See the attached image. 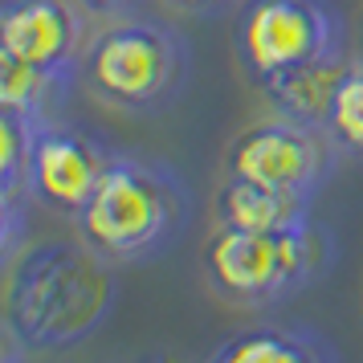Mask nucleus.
<instances>
[{
	"label": "nucleus",
	"instance_id": "f257e3e1",
	"mask_svg": "<svg viewBox=\"0 0 363 363\" xmlns=\"http://www.w3.org/2000/svg\"><path fill=\"white\" fill-rule=\"evenodd\" d=\"M106 257L78 241H29L0 278V327L33 351L86 343L111 318L118 278Z\"/></svg>",
	"mask_w": 363,
	"mask_h": 363
},
{
	"label": "nucleus",
	"instance_id": "f03ea898",
	"mask_svg": "<svg viewBox=\"0 0 363 363\" xmlns=\"http://www.w3.org/2000/svg\"><path fill=\"white\" fill-rule=\"evenodd\" d=\"M188 216L192 196L172 167L143 155H115L99 192L74 216V229L99 257L127 265L172 253Z\"/></svg>",
	"mask_w": 363,
	"mask_h": 363
},
{
	"label": "nucleus",
	"instance_id": "7ed1b4c3",
	"mask_svg": "<svg viewBox=\"0 0 363 363\" xmlns=\"http://www.w3.org/2000/svg\"><path fill=\"white\" fill-rule=\"evenodd\" d=\"M184 37L155 17H111L90 33L78 78L111 111L155 115L167 111L188 82Z\"/></svg>",
	"mask_w": 363,
	"mask_h": 363
},
{
	"label": "nucleus",
	"instance_id": "20e7f679",
	"mask_svg": "<svg viewBox=\"0 0 363 363\" xmlns=\"http://www.w3.org/2000/svg\"><path fill=\"white\" fill-rule=\"evenodd\" d=\"M335 262V237L314 216L286 229H220L204 245V278L233 306H269L306 290Z\"/></svg>",
	"mask_w": 363,
	"mask_h": 363
},
{
	"label": "nucleus",
	"instance_id": "39448f33",
	"mask_svg": "<svg viewBox=\"0 0 363 363\" xmlns=\"http://www.w3.org/2000/svg\"><path fill=\"white\" fill-rule=\"evenodd\" d=\"M339 53L351 50L343 9L335 0H245L237 13V57L257 90Z\"/></svg>",
	"mask_w": 363,
	"mask_h": 363
},
{
	"label": "nucleus",
	"instance_id": "423d86ee",
	"mask_svg": "<svg viewBox=\"0 0 363 363\" xmlns=\"http://www.w3.org/2000/svg\"><path fill=\"white\" fill-rule=\"evenodd\" d=\"M343 151L330 143L327 131L306 127L298 118L269 115L249 123L225 147V176L249 180L262 188L294 192V196H318V188L335 176Z\"/></svg>",
	"mask_w": 363,
	"mask_h": 363
},
{
	"label": "nucleus",
	"instance_id": "0eeeda50",
	"mask_svg": "<svg viewBox=\"0 0 363 363\" xmlns=\"http://www.w3.org/2000/svg\"><path fill=\"white\" fill-rule=\"evenodd\" d=\"M90 13L78 0H0V57L78 78Z\"/></svg>",
	"mask_w": 363,
	"mask_h": 363
},
{
	"label": "nucleus",
	"instance_id": "6e6552de",
	"mask_svg": "<svg viewBox=\"0 0 363 363\" xmlns=\"http://www.w3.org/2000/svg\"><path fill=\"white\" fill-rule=\"evenodd\" d=\"M115 151H106L90 131L74 123H41L33 147V172H29V196L53 216H74L86 208V200L99 192Z\"/></svg>",
	"mask_w": 363,
	"mask_h": 363
},
{
	"label": "nucleus",
	"instance_id": "1a4fd4ad",
	"mask_svg": "<svg viewBox=\"0 0 363 363\" xmlns=\"http://www.w3.org/2000/svg\"><path fill=\"white\" fill-rule=\"evenodd\" d=\"M213 216L220 229H286V225H298L311 216V196H294V192H278V188L225 176V184L213 196Z\"/></svg>",
	"mask_w": 363,
	"mask_h": 363
},
{
	"label": "nucleus",
	"instance_id": "9d476101",
	"mask_svg": "<svg viewBox=\"0 0 363 363\" xmlns=\"http://www.w3.org/2000/svg\"><path fill=\"white\" fill-rule=\"evenodd\" d=\"M204 363H339V351L306 327H245L229 335Z\"/></svg>",
	"mask_w": 363,
	"mask_h": 363
},
{
	"label": "nucleus",
	"instance_id": "9b49d317",
	"mask_svg": "<svg viewBox=\"0 0 363 363\" xmlns=\"http://www.w3.org/2000/svg\"><path fill=\"white\" fill-rule=\"evenodd\" d=\"M351 62H355V53H339V57H327V62L290 69V74H281L278 82L265 86L262 94L274 102L278 115L327 131L330 106H335V94H339V86H343Z\"/></svg>",
	"mask_w": 363,
	"mask_h": 363
},
{
	"label": "nucleus",
	"instance_id": "f8f14e48",
	"mask_svg": "<svg viewBox=\"0 0 363 363\" xmlns=\"http://www.w3.org/2000/svg\"><path fill=\"white\" fill-rule=\"evenodd\" d=\"M69 86H74V78H66V74H50V69L0 57V106H9V111L50 123V118H57V106L66 102Z\"/></svg>",
	"mask_w": 363,
	"mask_h": 363
},
{
	"label": "nucleus",
	"instance_id": "ddd939ff",
	"mask_svg": "<svg viewBox=\"0 0 363 363\" xmlns=\"http://www.w3.org/2000/svg\"><path fill=\"white\" fill-rule=\"evenodd\" d=\"M327 135L343 155L363 160V53H355V62H351L343 86L335 94V106H330V118H327Z\"/></svg>",
	"mask_w": 363,
	"mask_h": 363
},
{
	"label": "nucleus",
	"instance_id": "4468645a",
	"mask_svg": "<svg viewBox=\"0 0 363 363\" xmlns=\"http://www.w3.org/2000/svg\"><path fill=\"white\" fill-rule=\"evenodd\" d=\"M172 13L184 17H225V13H241L245 0H164Z\"/></svg>",
	"mask_w": 363,
	"mask_h": 363
},
{
	"label": "nucleus",
	"instance_id": "2eb2a0df",
	"mask_svg": "<svg viewBox=\"0 0 363 363\" xmlns=\"http://www.w3.org/2000/svg\"><path fill=\"white\" fill-rule=\"evenodd\" d=\"M90 17H99V21H111V17H123V13H131L139 0H78Z\"/></svg>",
	"mask_w": 363,
	"mask_h": 363
},
{
	"label": "nucleus",
	"instance_id": "dca6fc26",
	"mask_svg": "<svg viewBox=\"0 0 363 363\" xmlns=\"http://www.w3.org/2000/svg\"><path fill=\"white\" fill-rule=\"evenodd\" d=\"M135 363H176L172 355H151V359H135Z\"/></svg>",
	"mask_w": 363,
	"mask_h": 363
}]
</instances>
